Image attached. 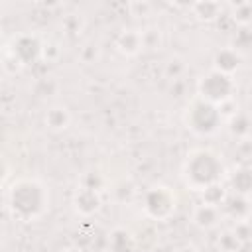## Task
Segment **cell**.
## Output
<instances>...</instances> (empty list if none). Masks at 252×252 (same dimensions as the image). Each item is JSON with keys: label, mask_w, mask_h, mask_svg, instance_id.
Instances as JSON below:
<instances>
[{"label": "cell", "mask_w": 252, "mask_h": 252, "mask_svg": "<svg viewBox=\"0 0 252 252\" xmlns=\"http://www.w3.org/2000/svg\"><path fill=\"white\" fill-rule=\"evenodd\" d=\"M236 91L234 77L217 73V71H207L199 81H197V96L205 102H211L215 106L226 104Z\"/></svg>", "instance_id": "obj_5"}, {"label": "cell", "mask_w": 252, "mask_h": 252, "mask_svg": "<svg viewBox=\"0 0 252 252\" xmlns=\"http://www.w3.org/2000/svg\"><path fill=\"white\" fill-rule=\"evenodd\" d=\"M177 252H199L197 248H193V246H183V248H179Z\"/></svg>", "instance_id": "obj_21"}, {"label": "cell", "mask_w": 252, "mask_h": 252, "mask_svg": "<svg viewBox=\"0 0 252 252\" xmlns=\"http://www.w3.org/2000/svg\"><path fill=\"white\" fill-rule=\"evenodd\" d=\"M8 179H10V163L4 156H0V187H4Z\"/></svg>", "instance_id": "obj_19"}, {"label": "cell", "mask_w": 252, "mask_h": 252, "mask_svg": "<svg viewBox=\"0 0 252 252\" xmlns=\"http://www.w3.org/2000/svg\"><path fill=\"white\" fill-rule=\"evenodd\" d=\"M226 173L224 161L222 158L211 150V148H195L191 150L181 165V179L185 183V187H189L191 191H205L211 185L222 183Z\"/></svg>", "instance_id": "obj_2"}, {"label": "cell", "mask_w": 252, "mask_h": 252, "mask_svg": "<svg viewBox=\"0 0 252 252\" xmlns=\"http://www.w3.org/2000/svg\"><path fill=\"white\" fill-rule=\"evenodd\" d=\"M43 122H45V128L49 132L59 134V132H63V130L69 128V124H71V112L63 104H55V106L47 108V112L43 116Z\"/></svg>", "instance_id": "obj_12"}, {"label": "cell", "mask_w": 252, "mask_h": 252, "mask_svg": "<svg viewBox=\"0 0 252 252\" xmlns=\"http://www.w3.org/2000/svg\"><path fill=\"white\" fill-rule=\"evenodd\" d=\"M177 205H179V197L169 185L156 183L142 193V211L148 219L156 222L169 220L175 215Z\"/></svg>", "instance_id": "obj_4"}, {"label": "cell", "mask_w": 252, "mask_h": 252, "mask_svg": "<svg viewBox=\"0 0 252 252\" xmlns=\"http://www.w3.org/2000/svg\"><path fill=\"white\" fill-rule=\"evenodd\" d=\"M217 246H219L220 252H238V250L242 248V242L236 238L234 230L228 228V230H222V232L219 234V238H217Z\"/></svg>", "instance_id": "obj_17"}, {"label": "cell", "mask_w": 252, "mask_h": 252, "mask_svg": "<svg viewBox=\"0 0 252 252\" xmlns=\"http://www.w3.org/2000/svg\"><path fill=\"white\" fill-rule=\"evenodd\" d=\"M43 43L35 33H18L10 43V57L20 65H32L41 57Z\"/></svg>", "instance_id": "obj_6"}, {"label": "cell", "mask_w": 252, "mask_h": 252, "mask_svg": "<svg viewBox=\"0 0 252 252\" xmlns=\"http://www.w3.org/2000/svg\"><path fill=\"white\" fill-rule=\"evenodd\" d=\"M191 12H193V16H195L197 20H201V22H215V20H219V16L222 14V4H219V2H209V0H205V2H195V4H191Z\"/></svg>", "instance_id": "obj_15"}, {"label": "cell", "mask_w": 252, "mask_h": 252, "mask_svg": "<svg viewBox=\"0 0 252 252\" xmlns=\"http://www.w3.org/2000/svg\"><path fill=\"white\" fill-rule=\"evenodd\" d=\"M222 217L232 219L234 222H242V220H250V199L242 197V195H226L222 205H220Z\"/></svg>", "instance_id": "obj_10"}, {"label": "cell", "mask_w": 252, "mask_h": 252, "mask_svg": "<svg viewBox=\"0 0 252 252\" xmlns=\"http://www.w3.org/2000/svg\"><path fill=\"white\" fill-rule=\"evenodd\" d=\"M108 248L112 252H134L136 250V238L130 230L116 226L108 234Z\"/></svg>", "instance_id": "obj_13"}, {"label": "cell", "mask_w": 252, "mask_h": 252, "mask_svg": "<svg viewBox=\"0 0 252 252\" xmlns=\"http://www.w3.org/2000/svg\"><path fill=\"white\" fill-rule=\"evenodd\" d=\"M222 211L217 205H209V203H197L191 209V222L201 228V230H215L220 226L222 222Z\"/></svg>", "instance_id": "obj_8"}, {"label": "cell", "mask_w": 252, "mask_h": 252, "mask_svg": "<svg viewBox=\"0 0 252 252\" xmlns=\"http://www.w3.org/2000/svg\"><path fill=\"white\" fill-rule=\"evenodd\" d=\"M71 203H73V209H75L77 215L89 219V217H93V215H96L100 211V207H102V195H100V191H94V189H89V187L79 185L75 189V193H73Z\"/></svg>", "instance_id": "obj_7"}, {"label": "cell", "mask_w": 252, "mask_h": 252, "mask_svg": "<svg viewBox=\"0 0 252 252\" xmlns=\"http://www.w3.org/2000/svg\"><path fill=\"white\" fill-rule=\"evenodd\" d=\"M242 65V55L236 47H220L213 55V71L232 77Z\"/></svg>", "instance_id": "obj_9"}, {"label": "cell", "mask_w": 252, "mask_h": 252, "mask_svg": "<svg viewBox=\"0 0 252 252\" xmlns=\"http://www.w3.org/2000/svg\"><path fill=\"white\" fill-rule=\"evenodd\" d=\"M183 122L191 134L199 138H211L222 128V112H220V106H215L195 96L185 108Z\"/></svg>", "instance_id": "obj_3"}, {"label": "cell", "mask_w": 252, "mask_h": 252, "mask_svg": "<svg viewBox=\"0 0 252 252\" xmlns=\"http://www.w3.org/2000/svg\"><path fill=\"white\" fill-rule=\"evenodd\" d=\"M6 205L16 220L35 222L47 215L51 207V191L41 179L22 175L6 187Z\"/></svg>", "instance_id": "obj_1"}, {"label": "cell", "mask_w": 252, "mask_h": 252, "mask_svg": "<svg viewBox=\"0 0 252 252\" xmlns=\"http://www.w3.org/2000/svg\"><path fill=\"white\" fill-rule=\"evenodd\" d=\"M230 181V191L234 195H242V197H248L250 195V189H252V173L246 165H240L234 169V173H230L228 177Z\"/></svg>", "instance_id": "obj_14"}, {"label": "cell", "mask_w": 252, "mask_h": 252, "mask_svg": "<svg viewBox=\"0 0 252 252\" xmlns=\"http://www.w3.org/2000/svg\"><path fill=\"white\" fill-rule=\"evenodd\" d=\"M250 122H248V116L246 114H242V112H238L234 118H232V122H230V132L236 136V138H246L248 136V132H250Z\"/></svg>", "instance_id": "obj_18"}, {"label": "cell", "mask_w": 252, "mask_h": 252, "mask_svg": "<svg viewBox=\"0 0 252 252\" xmlns=\"http://www.w3.org/2000/svg\"><path fill=\"white\" fill-rule=\"evenodd\" d=\"M114 45H116V49H118L122 55H128V57L138 55V53L146 47V45H144V33H142V30H134V28L122 30V32L116 35Z\"/></svg>", "instance_id": "obj_11"}, {"label": "cell", "mask_w": 252, "mask_h": 252, "mask_svg": "<svg viewBox=\"0 0 252 252\" xmlns=\"http://www.w3.org/2000/svg\"><path fill=\"white\" fill-rule=\"evenodd\" d=\"M2 47H4V43H2V37H0V53H2Z\"/></svg>", "instance_id": "obj_22"}, {"label": "cell", "mask_w": 252, "mask_h": 252, "mask_svg": "<svg viewBox=\"0 0 252 252\" xmlns=\"http://www.w3.org/2000/svg\"><path fill=\"white\" fill-rule=\"evenodd\" d=\"M57 252H83L79 246H65V248H61V250H57Z\"/></svg>", "instance_id": "obj_20"}, {"label": "cell", "mask_w": 252, "mask_h": 252, "mask_svg": "<svg viewBox=\"0 0 252 252\" xmlns=\"http://www.w3.org/2000/svg\"><path fill=\"white\" fill-rule=\"evenodd\" d=\"M230 20L238 28H248L252 22V2H236L230 6Z\"/></svg>", "instance_id": "obj_16"}]
</instances>
